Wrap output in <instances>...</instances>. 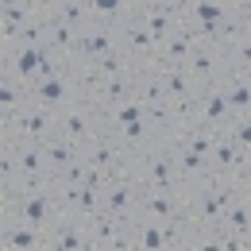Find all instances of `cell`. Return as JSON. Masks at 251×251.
<instances>
[{"label": "cell", "instance_id": "28", "mask_svg": "<svg viewBox=\"0 0 251 251\" xmlns=\"http://www.w3.org/2000/svg\"><path fill=\"white\" fill-rule=\"evenodd\" d=\"M131 236H135V248L139 251H162V220L135 217L131 220Z\"/></svg>", "mask_w": 251, "mask_h": 251}, {"label": "cell", "instance_id": "15", "mask_svg": "<svg viewBox=\"0 0 251 251\" xmlns=\"http://www.w3.org/2000/svg\"><path fill=\"white\" fill-rule=\"evenodd\" d=\"M0 248L4 251H47V232L24 220H0Z\"/></svg>", "mask_w": 251, "mask_h": 251}, {"label": "cell", "instance_id": "24", "mask_svg": "<svg viewBox=\"0 0 251 251\" xmlns=\"http://www.w3.org/2000/svg\"><path fill=\"white\" fill-rule=\"evenodd\" d=\"M189 47H193L189 31H186V27H178L170 39H162V43H158V58H155V62H158V66H186Z\"/></svg>", "mask_w": 251, "mask_h": 251}, {"label": "cell", "instance_id": "10", "mask_svg": "<svg viewBox=\"0 0 251 251\" xmlns=\"http://www.w3.org/2000/svg\"><path fill=\"white\" fill-rule=\"evenodd\" d=\"M47 251H89L85 220L74 213H58V220L47 228Z\"/></svg>", "mask_w": 251, "mask_h": 251}, {"label": "cell", "instance_id": "12", "mask_svg": "<svg viewBox=\"0 0 251 251\" xmlns=\"http://www.w3.org/2000/svg\"><path fill=\"white\" fill-rule=\"evenodd\" d=\"M120 50L135 62V70H139V66H151L158 58V43L147 35V27L135 20V12H131V20L120 27Z\"/></svg>", "mask_w": 251, "mask_h": 251}, {"label": "cell", "instance_id": "22", "mask_svg": "<svg viewBox=\"0 0 251 251\" xmlns=\"http://www.w3.org/2000/svg\"><path fill=\"white\" fill-rule=\"evenodd\" d=\"M224 232L251 236V189H236L228 213H224Z\"/></svg>", "mask_w": 251, "mask_h": 251}, {"label": "cell", "instance_id": "29", "mask_svg": "<svg viewBox=\"0 0 251 251\" xmlns=\"http://www.w3.org/2000/svg\"><path fill=\"white\" fill-rule=\"evenodd\" d=\"M97 70H100V77L108 81V77H120V74H135V62H131V58H127L124 50L116 47L112 54H104V58L97 62Z\"/></svg>", "mask_w": 251, "mask_h": 251}, {"label": "cell", "instance_id": "21", "mask_svg": "<svg viewBox=\"0 0 251 251\" xmlns=\"http://www.w3.org/2000/svg\"><path fill=\"white\" fill-rule=\"evenodd\" d=\"M39 151H43V166H47V174L54 178V174H62L66 166L74 162V158L81 155L70 139H62V135H50V139H43L39 143Z\"/></svg>", "mask_w": 251, "mask_h": 251}, {"label": "cell", "instance_id": "20", "mask_svg": "<svg viewBox=\"0 0 251 251\" xmlns=\"http://www.w3.org/2000/svg\"><path fill=\"white\" fill-rule=\"evenodd\" d=\"M85 232H89V251H108L112 236L120 232V217H112L108 209H97L85 217Z\"/></svg>", "mask_w": 251, "mask_h": 251}, {"label": "cell", "instance_id": "2", "mask_svg": "<svg viewBox=\"0 0 251 251\" xmlns=\"http://www.w3.org/2000/svg\"><path fill=\"white\" fill-rule=\"evenodd\" d=\"M50 135H58V112L31 104V100L20 116L4 120V127H0V143H43Z\"/></svg>", "mask_w": 251, "mask_h": 251}, {"label": "cell", "instance_id": "18", "mask_svg": "<svg viewBox=\"0 0 251 251\" xmlns=\"http://www.w3.org/2000/svg\"><path fill=\"white\" fill-rule=\"evenodd\" d=\"M135 97V74H120V77H108V81H100V89L93 93V104L97 112H108L112 104H124Z\"/></svg>", "mask_w": 251, "mask_h": 251}, {"label": "cell", "instance_id": "14", "mask_svg": "<svg viewBox=\"0 0 251 251\" xmlns=\"http://www.w3.org/2000/svg\"><path fill=\"white\" fill-rule=\"evenodd\" d=\"M116 47H120V27H97V24H89L81 31V39H77V58L74 62H100Z\"/></svg>", "mask_w": 251, "mask_h": 251}, {"label": "cell", "instance_id": "16", "mask_svg": "<svg viewBox=\"0 0 251 251\" xmlns=\"http://www.w3.org/2000/svg\"><path fill=\"white\" fill-rule=\"evenodd\" d=\"M197 124L209 127V131H228V127L236 124L232 112H228V100L220 97L217 85L213 89H201V97H197Z\"/></svg>", "mask_w": 251, "mask_h": 251}, {"label": "cell", "instance_id": "25", "mask_svg": "<svg viewBox=\"0 0 251 251\" xmlns=\"http://www.w3.org/2000/svg\"><path fill=\"white\" fill-rule=\"evenodd\" d=\"M27 89L20 85V81H12V77H0V120H12V116H20L24 108H27Z\"/></svg>", "mask_w": 251, "mask_h": 251}, {"label": "cell", "instance_id": "27", "mask_svg": "<svg viewBox=\"0 0 251 251\" xmlns=\"http://www.w3.org/2000/svg\"><path fill=\"white\" fill-rule=\"evenodd\" d=\"M70 74H74V89H77V100H93V93L100 89V70L97 62H74L70 66Z\"/></svg>", "mask_w": 251, "mask_h": 251}, {"label": "cell", "instance_id": "30", "mask_svg": "<svg viewBox=\"0 0 251 251\" xmlns=\"http://www.w3.org/2000/svg\"><path fill=\"white\" fill-rule=\"evenodd\" d=\"M85 174H89V162L77 155L62 174H54V182H58V186H81V182H85Z\"/></svg>", "mask_w": 251, "mask_h": 251}, {"label": "cell", "instance_id": "6", "mask_svg": "<svg viewBox=\"0 0 251 251\" xmlns=\"http://www.w3.org/2000/svg\"><path fill=\"white\" fill-rule=\"evenodd\" d=\"M139 197H143V186L127 170H120V174L104 178V186H100V209H108L112 217L127 220V217L139 213Z\"/></svg>", "mask_w": 251, "mask_h": 251}, {"label": "cell", "instance_id": "1", "mask_svg": "<svg viewBox=\"0 0 251 251\" xmlns=\"http://www.w3.org/2000/svg\"><path fill=\"white\" fill-rule=\"evenodd\" d=\"M66 62H58L43 43L39 47H20V50H12V54H4V74L0 77H12V81H20L27 93H31L39 81H47V77H54Z\"/></svg>", "mask_w": 251, "mask_h": 251}, {"label": "cell", "instance_id": "7", "mask_svg": "<svg viewBox=\"0 0 251 251\" xmlns=\"http://www.w3.org/2000/svg\"><path fill=\"white\" fill-rule=\"evenodd\" d=\"M81 158L93 166V170H100L104 178H112V174H120V170H127V162H131V155H127V147L116 139V135H108L104 127L97 131L93 139L81 147Z\"/></svg>", "mask_w": 251, "mask_h": 251}, {"label": "cell", "instance_id": "13", "mask_svg": "<svg viewBox=\"0 0 251 251\" xmlns=\"http://www.w3.org/2000/svg\"><path fill=\"white\" fill-rule=\"evenodd\" d=\"M77 39H81V35L70 31L62 20L54 16V0H50V12H47V27H43V47H47V50H50L58 62L74 66V58H77Z\"/></svg>", "mask_w": 251, "mask_h": 251}, {"label": "cell", "instance_id": "3", "mask_svg": "<svg viewBox=\"0 0 251 251\" xmlns=\"http://www.w3.org/2000/svg\"><path fill=\"white\" fill-rule=\"evenodd\" d=\"M127 174L139 182L143 189H166V186H178V170H174V155L166 143H155L147 147L143 155H131L127 162Z\"/></svg>", "mask_w": 251, "mask_h": 251}, {"label": "cell", "instance_id": "8", "mask_svg": "<svg viewBox=\"0 0 251 251\" xmlns=\"http://www.w3.org/2000/svg\"><path fill=\"white\" fill-rule=\"evenodd\" d=\"M135 20L147 27L155 43H162L182 27V8L178 0H135Z\"/></svg>", "mask_w": 251, "mask_h": 251}, {"label": "cell", "instance_id": "19", "mask_svg": "<svg viewBox=\"0 0 251 251\" xmlns=\"http://www.w3.org/2000/svg\"><path fill=\"white\" fill-rule=\"evenodd\" d=\"M135 12V0H89V20L97 27H124Z\"/></svg>", "mask_w": 251, "mask_h": 251}, {"label": "cell", "instance_id": "23", "mask_svg": "<svg viewBox=\"0 0 251 251\" xmlns=\"http://www.w3.org/2000/svg\"><path fill=\"white\" fill-rule=\"evenodd\" d=\"M158 77H162V93H166V100H182V97H197V93H201L182 66H162Z\"/></svg>", "mask_w": 251, "mask_h": 251}, {"label": "cell", "instance_id": "17", "mask_svg": "<svg viewBox=\"0 0 251 251\" xmlns=\"http://www.w3.org/2000/svg\"><path fill=\"white\" fill-rule=\"evenodd\" d=\"M43 4H31V0H4L0 4V39H12L20 35L31 20H39Z\"/></svg>", "mask_w": 251, "mask_h": 251}, {"label": "cell", "instance_id": "11", "mask_svg": "<svg viewBox=\"0 0 251 251\" xmlns=\"http://www.w3.org/2000/svg\"><path fill=\"white\" fill-rule=\"evenodd\" d=\"M27 97H31V104H43V108H50V112L66 108L70 100H77V89H74V74H70V66H62L54 77L39 81Z\"/></svg>", "mask_w": 251, "mask_h": 251}, {"label": "cell", "instance_id": "4", "mask_svg": "<svg viewBox=\"0 0 251 251\" xmlns=\"http://www.w3.org/2000/svg\"><path fill=\"white\" fill-rule=\"evenodd\" d=\"M0 217L4 220H24L39 232H47L54 220H58V205H54V193L50 189H39L27 197H16V201H0Z\"/></svg>", "mask_w": 251, "mask_h": 251}, {"label": "cell", "instance_id": "9", "mask_svg": "<svg viewBox=\"0 0 251 251\" xmlns=\"http://www.w3.org/2000/svg\"><path fill=\"white\" fill-rule=\"evenodd\" d=\"M182 70L193 77V85H197V89H213V85H217V77L224 74V50H220L217 43H193Z\"/></svg>", "mask_w": 251, "mask_h": 251}, {"label": "cell", "instance_id": "26", "mask_svg": "<svg viewBox=\"0 0 251 251\" xmlns=\"http://www.w3.org/2000/svg\"><path fill=\"white\" fill-rule=\"evenodd\" d=\"M54 16L77 35L93 24V20H89V0H54Z\"/></svg>", "mask_w": 251, "mask_h": 251}, {"label": "cell", "instance_id": "5", "mask_svg": "<svg viewBox=\"0 0 251 251\" xmlns=\"http://www.w3.org/2000/svg\"><path fill=\"white\" fill-rule=\"evenodd\" d=\"M100 131V112H97L89 100H70L66 108H58V135L70 139L77 151Z\"/></svg>", "mask_w": 251, "mask_h": 251}]
</instances>
